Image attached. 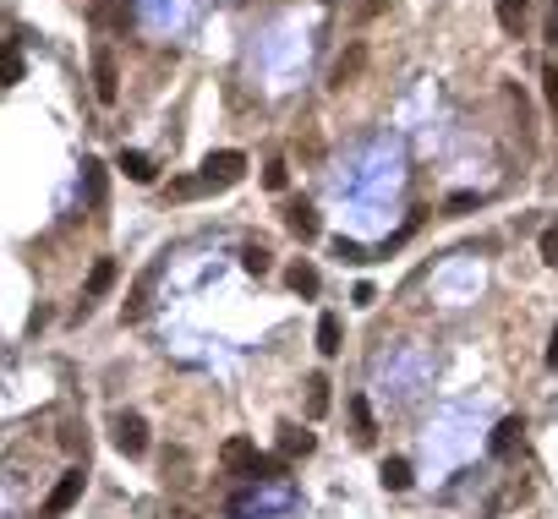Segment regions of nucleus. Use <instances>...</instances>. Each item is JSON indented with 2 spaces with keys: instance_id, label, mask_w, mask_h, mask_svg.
Returning <instances> with one entry per match:
<instances>
[{
  "instance_id": "1",
  "label": "nucleus",
  "mask_w": 558,
  "mask_h": 519,
  "mask_svg": "<svg viewBox=\"0 0 558 519\" xmlns=\"http://www.w3.org/2000/svg\"><path fill=\"white\" fill-rule=\"evenodd\" d=\"M115 448L126 453V460H143V453H148V421L138 410H121L115 415Z\"/></svg>"
},
{
  "instance_id": "2",
  "label": "nucleus",
  "mask_w": 558,
  "mask_h": 519,
  "mask_svg": "<svg viewBox=\"0 0 558 519\" xmlns=\"http://www.w3.org/2000/svg\"><path fill=\"white\" fill-rule=\"evenodd\" d=\"M241 175H247V153H236V148H219V153L203 159V181L208 186H236Z\"/></svg>"
},
{
  "instance_id": "3",
  "label": "nucleus",
  "mask_w": 558,
  "mask_h": 519,
  "mask_svg": "<svg viewBox=\"0 0 558 519\" xmlns=\"http://www.w3.org/2000/svg\"><path fill=\"white\" fill-rule=\"evenodd\" d=\"M93 93H98V105H115L121 99V66H115V55L105 44L93 50Z\"/></svg>"
},
{
  "instance_id": "4",
  "label": "nucleus",
  "mask_w": 558,
  "mask_h": 519,
  "mask_svg": "<svg viewBox=\"0 0 558 519\" xmlns=\"http://www.w3.org/2000/svg\"><path fill=\"white\" fill-rule=\"evenodd\" d=\"M83 486H88V470H66V476L55 481V492L44 498V519H60L66 508H72V503L83 498Z\"/></svg>"
},
{
  "instance_id": "5",
  "label": "nucleus",
  "mask_w": 558,
  "mask_h": 519,
  "mask_svg": "<svg viewBox=\"0 0 558 519\" xmlns=\"http://www.w3.org/2000/svg\"><path fill=\"white\" fill-rule=\"evenodd\" d=\"M219 465L230 470V476H257V465H263V453L247 443V438H230L224 448H219Z\"/></svg>"
},
{
  "instance_id": "6",
  "label": "nucleus",
  "mask_w": 558,
  "mask_h": 519,
  "mask_svg": "<svg viewBox=\"0 0 558 519\" xmlns=\"http://www.w3.org/2000/svg\"><path fill=\"white\" fill-rule=\"evenodd\" d=\"M285 230H290L295 241H318V230H323V224H318V208H312V203H290V208H285Z\"/></svg>"
},
{
  "instance_id": "7",
  "label": "nucleus",
  "mask_w": 558,
  "mask_h": 519,
  "mask_svg": "<svg viewBox=\"0 0 558 519\" xmlns=\"http://www.w3.org/2000/svg\"><path fill=\"white\" fill-rule=\"evenodd\" d=\"M520 432H525V427H520V415H504L499 427H492V443H487V448H492V460H509L515 443H520Z\"/></svg>"
},
{
  "instance_id": "8",
  "label": "nucleus",
  "mask_w": 558,
  "mask_h": 519,
  "mask_svg": "<svg viewBox=\"0 0 558 519\" xmlns=\"http://www.w3.org/2000/svg\"><path fill=\"white\" fill-rule=\"evenodd\" d=\"M110 284H115V263H110V257H98L93 274H88V301H105ZM88 301H83V306H88Z\"/></svg>"
},
{
  "instance_id": "9",
  "label": "nucleus",
  "mask_w": 558,
  "mask_h": 519,
  "mask_svg": "<svg viewBox=\"0 0 558 519\" xmlns=\"http://www.w3.org/2000/svg\"><path fill=\"white\" fill-rule=\"evenodd\" d=\"M318 350H323V355H340V350H345V334H340V317H334V312L318 317Z\"/></svg>"
},
{
  "instance_id": "10",
  "label": "nucleus",
  "mask_w": 558,
  "mask_h": 519,
  "mask_svg": "<svg viewBox=\"0 0 558 519\" xmlns=\"http://www.w3.org/2000/svg\"><path fill=\"white\" fill-rule=\"evenodd\" d=\"M285 284L295 290V296H318V290H323V279H318V268H312V263H290Z\"/></svg>"
},
{
  "instance_id": "11",
  "label": "nucleus",
  "mask_w": 558,
  "mask_h": 519,
  "mask_svg": "<svg viewBox=\"0 0 558 519\" xmlns=\"http://www.w3.org/2000/svg\"><path fill=\"white\" fill-rule=\"evenodd\" d=\"M307 415H312V421H323V415H328V377H323V372H312V377H307Z\"/></svg>"
},
{
  "instance_id": "12",
  "label": "nucleus",
  "mask_w": 558,
  "mask_h": 519,
  "mask_svg": "<svg viewBox=\"0 0 558 519\" xmlns=\"http://www.w3.org/2000/svg\"><path fill=\"white\" fill-rule=\"evenodd\" d=\"M121 170H126L131 181H138V186H148V181H153V159H148V153H138V148H126V153H121Z\"/></svg>"
},
{
  "instance_id": "13",
  "label": "nucleus",
  "mask_w": 558,
  "mask_h": 519,
  "mask_svg": "<svg viewBox=\"0 0 558 519\" xmlns=\"http://www.w3.org/2000/svg\"><path fill=\"white\" fill-rule=\"evenodd\" d=\"M499 27L509 39H520V27H525V0H499Z\"/></svg>"
},
{
  "instance_id": "14",
  "label": "nucleus",
  "mask_w": 558,
  "mask_h": 519,
  "mask_svg": "<svg viewBox=\"0 0 558 519\" xmlns=\"http://www.w3.org/2000/svg\"><path fill=\"white\" fill-rule=\"evenodd\" d=\"M383 486H389V492H405V486H411V460H383Z\"/></svg>"
},
{
  "instance_id": "15",
  "label": "nucleus",
  "mask_w": 558,
  "mask_h": 519,
  "mask_svg": "<svg viewBox=\"0 0 558 519\" xmlns=\"http://www.w3.org/2000/svg\"><path fill=\"white\" fill-rule=\"evenodd\" d=\"M83 181H88V203L105 208V165H98V159H88V165H83Z\"/></svg>"
},
{
  "instance_id": "16",
  "label": "nucleus",
  "mask_w": 558,
  "mask_h": 519,
  "mask_svg": "<svg viewBox=\"0 0 558 519\" xmlns=\"http://www.w3.org/2000/svg\"><path fill=\"white\" fill-rule=\"evenodd\" d=\"M361 60H367V50H361V44H350V55H340V66H334V88L356 82V72H361Z\"/></svg>"
},
{
  "instance_id": "17",
  "label": "nucleus",
  "mask_w": 558,
  "mask_h": 519,
  "mask_svg": "<svg viewBox=\"0 0 558 519\" xmlns=\"http://www.w3.org/2000/svg\"><path fill=\"white\" fill-rule=\"evenodd\" d=\"M350 415H356V443H373V438H378V427H373L367 399H350Z\"/></svg>"
},
{
  "instance_id": "18",
  "label": "nucleus",
  "mask_w": 558,
  "mask_h": 519,
  "mask_svg": "<svg viewBox=\"0 0 558 519\" xmlns=\"http://www.w3.org/2000/svg\"><path fill=\"white\" fill-rule=\"evenodd\" d=\"M148 284H153V268L138 279V290H131V301H126V322H138V317L148 312Z\"/></svg>"
},
{
  "instance_id": "19",
  "label": "nucleus",
  "mask_w": 558,
  "mask_h": 519,
  "mask_svg": "<svg viewBox=\"0 0 558 519\" xmlns=\"http://www.w3.org/2000/svg\"><path fill=\"white\" fill-rule=\"evenodd\" d=\"M279 453H285V460H290V453H312V432H295V427H285Z\"/></svg>"
},
{
  "instance_id": "20",
  "label": "nucleus",
  "mask_w": 558,
  "mask_h": 519,
  "mask_svg": "<svg viewBox=\"0 0 558 519\" xmlns=\"http://www.w3.org/2000/svg\"><path fill=\"white\" fill-rule=\"evenodd\" d=\"M197 191H208V181H203V175H181V181L170 186V198H176V203H192Z\"/></svg>"
},
{
  "instance_id": "21",
  "label": "nucleus",
  "mask_w": 558,
  "mask_h": 519,
  "mask_svg": "<svg viewBox=\"0 0 558 519\" xmlns=\"http://www.w3.org/2000/svg\"><path fill=\"white\" fill-rule=\"evenodd\" d=\"M471 208H482V198H476V191H454V198L444 203V213H449V219H460V213H471Z\"/></svg>"
},
{
  "instance_id": "22",
  "label": "nucleus",
  "mask_w": 558,
  "mask_h": 519,
  "mask_svg": "<svg viewBox=\"0 0 558 519\" xmlns=\"http://www.w3.org/2000/svg\"><path fill=\"white\" fill-rule=\"evenodd\" d=\"M285 181H290V165H285V159H274V165L263 170V186H269V191H285Z\"/></svg>"
},
{
  "instance_id": "23",
  "label": "nucleus",
  "mask_w": 558,
  "mask_h": 519,
  "mask_svg": "<svg viewBox=\"0 0 558 519\" xmlns=\"http://www.w3.org/2000/svg\"><path fill=\"white\" fill-rule=\"evenodd\" d=\"M241 268H247V274H269V252H263V246H247V252H241Z\"/></svg>"
},
{
  "instance_id": "24",
  "label": "nucleus",
  "mask_w": 558,
  "mask_h": 519,
  "mask_svg": "<svg viewBox=\"0 0 558 519\" xmlns=\"http://www.w3.org/2000/svg\"><path fill=\"white\" fill-rule=\"evenodd\" d=\"M542 93H547V110L558 115V66H553V60L542 66Z\"/></svg>"
},
{
  "instance_id": "25",
  "label": "nucleus",
  "mask_w": 558,
  "mask_h": 519,
  "mask_svg": "<svg viewBox=\"0 0 558 519\" xmlns=\"http://www.w3.org/2000/svg\"><path fill=\"white\" fill-rule=\"evenodd\" d=\"M537 246H542V263H553V268H558V224H547Z\"/></svg>"
},
{
  "instance_id": "26",
  "label": "nucleus",
  "mask_w": 558,
  "mask_h": 519,
  "mask_svg": "<svg viewBox=\"0 0 558 519\" xmlns=\"http://www.w3.org/2000/svg\"><path fill=\"white\" fill-rule=\"evenodd\" d=\"M542 39L558 44V0H547V12H542Z\"/></svg>"
},
{
  "instance_id": "27",
  "label": "nucleus",
  "mask_w": 558,
  "mask_h": 519,
  "mask_svg": "<svg viewBox=\"0 0 558 519\" xmlns=\"http://www.w3.org/2000/svg\"><path fill=\"white\" fill-rule=\"evenodd\" d=\"M334 252H340V257H345V263H367V252H361V246H356V241H334Z\"/></svg>"
},
{
  "instance_id": "28",
  "label": "nucleus",
  "mask_w": 558,
  "mask_h": 519,
  "mask_svg": "<svg viewBox=\"0 0 558 519\" xmlns=\"http://www.w3.org/2000/svg\"><path fill=\"white\" fill-rule=\"evenodd\" d=\"M6 82H22V55L6 50Z\"/></svg>"
},
{
  "instance_id": "29",
  "label": "nucleus",
  "mask_w": 558,
  "mask_h": 519,
  "mask_svg": "<svg viewBox=\"0 0 558 519\" xmlns=\"http://www.w3.org/2000/svg\"><path fill=\"white\" fill-rule=\"evenodd\" d=\"M547 367L558 372V329H553V345H547Z\"/></svg>"
}]
</instances>
